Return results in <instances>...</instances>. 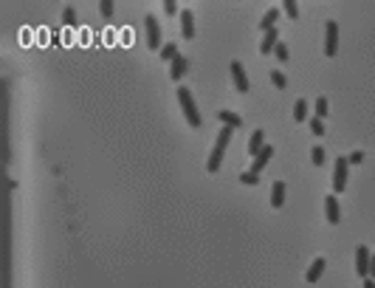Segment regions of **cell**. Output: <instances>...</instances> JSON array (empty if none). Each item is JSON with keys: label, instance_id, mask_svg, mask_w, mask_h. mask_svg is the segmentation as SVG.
Segmentation results:
<instances>
[{"label": "cell", "instance_id": "1", "mask_svg": "<svg viewBox=\"0 0 375 288\" xmlns=\"http://www.w3.org/2000/svg\"><path fill=\"white\" fill-rule=\"evenodd\" d=\"M232 130L234 127H226V124H223V130L217 133V144H214L212 156H209V161H206V170H209V173H217L220 164H223V153H226L229 141H232Z\"/></svg>", "mask_w": 375, "mask_h": 288}, {"label": "cell", "instance_id": "2", "mask_svg": "<svg viewBox=\"0 0 375 288\" xmlns=\"http://www.w3.org/2000/svg\"><path fill=\"white\" fill-rule=\"evenodd\" d=\"M175 94H178V102H181V110H184L189 127H200V113H198V105H195V99H192V91L181 85Z\"/></svg>", "mask_w": 375, "mask_h": 288}, {"label": "cell", "instance_id": "3", "mask_svg": "<svg viewBox=\"0 0 375 288\" xmlns=\"http://www.w3.org/2000/svg\"><path fill=\"white\" fill-rule=\"evenodd\" d=\"M347 170H350V159L339 156L333 164V195H341L347 187Z\"/></svg>", "mask_w": 375, "mask_h": 288}, {"label": "cell", "instance_id": "4", "mask_svg": "<svg viewBox=\"0 0 375 288\" xmlns=\"http://www.w3.org/2000/svg\"><path fill=\"white\" fill-rule=\"evenodd\" d=\"M144 26H147V45L153 51H158V54H161V26H158V17L156 15H147L144 17Z\"/></svg>", "mask_w": 375, "mask_h": 288}, {"label": "cell", "instance_id": "5", "mask_svg": "<svg viewBox=\"0 0 375 288\" xmlns=\"http://www.w3.org/2000/svg\"><path fill=\"white\" fill-rule=\"evenodd\" d=\"M336 51H339V23L327 20L325 23V54L336 57Z\"/></svg>", "mask_w": 375, "mask_h": 288}, {"label": "cell", "instance_id": "6", "mask_svg": "<svg viewBox=\"0 0 375 288\" xmlns=\"http://www.w3.org/2000/svg\"><path fill=\"white\" fill-rule=\"evenodd\" d=\"M369 263H372V252L361 243L358 249H355V274H358L361 280H367V277H369Z\"/></svg>", "mask_w": 375, "mask_h": 288}, {"label": "cell", "instance_id": "7", "mask_svg": "<svg viewBox=\"0 0 375 288\" xmlns=\"http://www.w3.org/2000/svg\"><path fill=\"white\" fill-rule=\"evenodd\" d=\"M229 71H232L234 88H237L240 94H246V91H248V77H246V68H243V62H240V59H232V62H229Z\"/></svg>", "mask_w": 375, "mask_h": 288}, {"label": "cell", "instance_id": "8", "mask_svg": "<svg viewBox=\"0 0 375 288\" xmlns=\"http://www.w3.org/2000/svg\"><path fill=\"white\" fill-rule=\"evenodd\" d=\"M262 150H265V130L257 127L254 133H251V138H248V156H251V159H257Z\"/></svg>", "mask_w": 375, "mask_h": 288}, {"label": "cell", "instance_id": "9", "mask_svg": "<svg viewBox=\"0 0 375 288\" xmlns=\"http://www.w3.org/2000/svg\"><path fill=\"white\" fill-rule=\"evenodd\" d=\"M325 215H327V224H339L341 221V209H339V198L336 195H327L325 198Z\"/></svg>", "mask_w": 375, "mask_h": 288}, {"label": "cell", "instance_id": "10", "mask_svg": "<svg viewBox=\"0 0 375 288\" xmlns=\"http://www.w3.org/2000/svg\"><path fill=\"white\" fill-rule=\"evenodd\" d=\"M181 34H184V40L195 37V15H192V9H181Z\"/></svg>", "mask_w": 375, "mask_h": 288}, {"label": "cell", "instance_id": "11", "mask_svg": "<svg viewBox=\"0 0 375 288\" xmlns=\"http://www.w3.org/2000/svg\"><path fill=\"white\" fill-rule=\"evenodd\" d=\"M271 159H274V147H271V144H265V150H262L260 156H257V159H254V161H251V170H248V173L260 175L262 170H265V164H268Z\"/></svg>", "mask_w": 375, "mask_h": 288}, {"label": "cell", "instance_id": "12", "mask_svg": "<svg viewBox=\"0 0 375 288\" xmlns=\"http://www.w3.org/2000/svg\"><path fill=\"white\" fill-rule=\"evenodd\" d=\"M279 45V29H271V31H265V37H262V43H260V54H271V51Z\"/></svg>", "mask_w": 375, "mask_h": 288}, {"label": "cell", "instance_id": "13", "mask_svg": "<svg viewBox=\"0 0 375 288\" xmlns=\"http://www.w3.org/2000/svg\"><path fill=\"white\" fill-rule=\"evenodd\" d=\"M285 203V181H274L271 184V206L279 209Z\"/></svg>", "mask_w": 375, "mask_h": 288}, {"label": "cell", "instance_id": "14", "mask_svg": "<svg viewBox=\"0 0 375 288\" xmlns=\"http://www.w3.org/2000/svg\"><path fill=\"white\" fill-rule=\"evenodd\" d=\"M325 266H327V260L325 257H316L311 263V268H308V274H305V280L308 282H316L319 277H322V271H325Z\"/></svg>", "mask_w": 375, "mask_h": 288}, {"label": "cell", "instance_id": "15", "mask_svg": "<svg viewBox=\"0 0 375 288\" xmlns=\"http://www.w3.org/2000/svg\"><path fill=\"white\" fill-rule=\"evenodd\" d=\"M186 65H189V62H186V57H181V54H178V57L170 62V68H172V71H170V77H172L175 82H181V77L186 74Z\"/></svg>", "mask_w": 375, "mask_h": 288}, {"label": "cell", "instance_id": "16", "mask_svg": "<svg viewBox=\"0 0 375 288\" xmlns=\"http://www.w3.org/2000/svg\"><path fill=\"white\" fill-rule=\"evenodd\" d=\"M217 119H220L223 124H226V127H240V124H243V119H240L237 113H234V110H220V113H217Z\"/></svg>", "mask_w": 375, "mask_h": 288}, {"label": "cell", "instance_id": "17", "mask_svg": "<svg viewBox=\"0 0 375 288\" xmlns=\"http://www.w3.org/2000/svg\"><path fill=\"white\" fill-rule=\"evenodd\" d=\"M276 17H279V9H268V12L262 15V20H260V29L271 31V29H274V23H276Z\"/></svg>", "mask_w": 375, "mask_h": 288}, {"label": "cell", "instance_id": "18", "mask_svg": "<svg viewBox=\"0 0 375 288\" xmlns=\"http://www.w3.org/2000/svg\"><path fill=\"white\" fill-rule=\"evenodd\" d=\"M308 99H296V105H293V122H305L308 119Z\"/></svg>", "mask_w": 375, "mask_h": 288}, {"label": "cell", "instance_id": "19", "mask_svg": "<svg viewBox=\"0 0 375 288\" xmlns=\"http://www.w3.org/2000/svg\"><path fill=\"white\" fill-rule=\"evenodd\" d=\"M158 57H161L164 62H172V59L178 57V45H175V43H167V45L161 48V54H158Z\"/></svg>", "mask_w": 375, "mask_h": 288}, {"label": "cell", "instance_id": "20", "mask_svg": "<svg viewBox=\"0 0 375 288\" xmlns=\"http://www.w3.org/2000/svg\"><path fill=\"white\" fill-rule=\"evenodd\" d=\"M274 54H276V59H279V62H288V59H290V51H288V45H285V43L276 45Z\"/></svg>", "mask_w": 375, "mask_h": 288}, {"label": "cell", "instance_id": "21", "mask_svg": "<svg viewBox=\"0 0 375 288\" xmlns=\"http://www.w3.org/2000/svg\"><path fill=\"white\" fill-rule=\"evenodd\" d=\"M271 82H274L279 91H282V88H288V80H285V74H282V71H271Z\"/></svg>", "mask_w": 375, "mask_h": 288}, {"label": "cell", "instance_id": "22", "mask_svg": "<svg viewBox=\"0 0 375 288\" xmlns=\"http://www.w3.org/2000/svg\"><path fill=\"white\" fill-rule=\"evenodd\" d=\"M99 12H102V17H105V20H110V17H113V0H102Z\"/></svg>", "mask_w": 375, "mask_h": 288}, {"label": "cell", "instance_id": "23", "mask_svg": "<svg viewBox=\"0 0 375 288\" xmlns=\"http://www.w3.org/2000/svg\"><path fill=\"white\" fill-rule=\"evenodd\" d=\"M240 184H246V187H254V184H260V175H254V173H240Z\"/></svg>", "mask_w": 375, "mask_h": 288}, {"label": "cell", "instance_id": "24", "mask_svg": "<svg viewBox=\"0 0 375 288\" xmlns=\"http://www.w3.org/2000/svg\"><path fill=\"white\" fill-rule=\"evenodd\" d=\"M325 116H327V99L319 96L316 99V119H325Z\"/></svg>", "mask_w": 375, "mask_h": 288}, {"label": "cell", "instance_id": "25", "mask_svg": "<svg viewBox=\"0 0 375 288\" xmlns=\"http://www.w3.org/2000/svg\"><path fill=\"white\" fill-rule=\"evenodd\" d=\"M285 15H288V17H293V20L299 17V6H296V0H285Z\"/></svg>", "mask_w": 375, "mask_h": 288}, {"label": "cell", "instance_id": "26", "mask_svg": "<svg viewBox=\"0 0 375 288\" xmlns=\"http://www.w3.org/2000/svg\"><path fill=\"white\" fill-rule=\"evenodd\" d=\"M311 159H313V164H316V167H322V164H325V150H322V147H313Z\"/></svg>", "mask_w": 375, "mask_h": 288}, {"label": "cell", "instance_id": "27", "mask_svg": "<svg viewBox=\"0 0 375 288\" xmlns=\"http://www.w3.org/2000/svg\"><path fill=\"white\" fill-rule=\"evenodd\" d=\"M62 23H65V26H77V12H73V9H65V12H62Z\"/></svg>", "mask_w": 375, "mask_h": 288}, {"label": "cell", "instance_id": "28", "mask_svg": "<svg viewBox=\"0 0 375 288\" xmlns=\"http://www.w3.org/2000/svg\"><path fill=\"white\" fill-rule=\"evenodd\" d=\"M311 130L316 133V136H325V124H322V119H316V116H313V119H311Z\"/></svg>", "mask_w": 375, "mask_h": 288}, {"label": "cell", "instance_id": "29", "mask_svg": "<svg viewBox=\"0 0 375 288\" xmlns=\"http://www.w3.org/2000/svg\"><path fill=\"white\" fill-rule=\"evenodd\" d=\"M164 12L167 15H178V3L175 0H164Z\"/></svg>", "mask_w": 375, "mask_h": 288}, {"label": "cell", "instance_id": "30", "mask_svg": "<svg viewBox=\"0 0 375 288\" xmlns=\"http://www.w3.org/2000/svg\"><path fill=\"white\" fill-rule=\"evenodd\" d=\"M347 159H350V164H361V161H364V153H361V150H355V153H350Z\"/></svg>", "mask_w": 375, "mask_h": 288}, {"label": "cell", "instance_id": "31", "mask_svg": "<svg viewBox=\"0 0 375 288\" xmlns=\"http://www.w3.org/2000/svg\"><path fill=\"white\" fill-rule=\"evenodd\" d=\"M361 285H364V288H375V280H372V277H367V280H361Z\"/></svg>", "mask_w": 375, "mask_h": 288}, {"label": "cell", "instance_id": "32", "mask_svg": "<svg viewBox=\"0 0 375 288\" xmlns=\"http://www.w3.org/2000/svg\"><path fill=\"white\" fill-rule=\"evenodd\" d=\"M369 277L375 280V254H372V263H369Z\"/></svg>", "mask_w": 375, "mask_h": 288}]
</instances>
